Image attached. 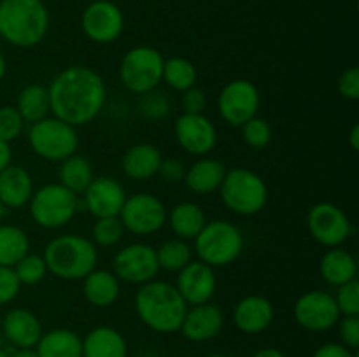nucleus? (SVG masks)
<instances>
[{"instance_id":"obj_1","label":"nucleus","mask_w":359,"mask_h":357,"mask_svg":"<svg viewBox=\"0 0 359 357\" xmlns=\"http://www.w3.org/2000/svg\"><path fill=\"white\" fill-rule=\"evenodd\" d=\"M51 115L72 126L93 121L107 100V88L97 70L70 65L60 70L48 86Z\"/></svg>"},{"instance_id":"obj_2","label":"nucleus","mask_w":359,"mask_h":357,"mask_svg":"<svg viewBox=\"0 0 359 357\" xmlns=\"http://www.w3.org/2000/svg\"><path fill=\"white\" fill-rule=\"evenodd\" d=\"M133 304L140 322L160 335L177 332L188 310L174 284L158 279L139 286Z\"/></svg>"},{"instance_id":"obj_3","label":"nucleus","mask_w":359,"mask_h":357,"mask_svg":"<svg viewBox=\"0 0 359 357\" xmlns=\"http://www.w3.org/2000/svg\"><path fill=\"white\" fill-rule=\"evenodd\" d=\"M49 30V10L42 0H0V37L14 48L41 44Z\"/></svg>"},{"instance_id":"obj_4","label":"nucleus","mask_w":359,"mask_h":357,"mask_svg":"<svg viewBox=\"0 0 359 357\" xmlns=\"http://www.w3.org/2000/svg\"><path fill=\"white\" fill-rule=\"evenodd\" d=\"M48 272L62 280H83L97 268L98 248L91 238L67 233L55 237L44 248Z\"/></svg>"},{"instance_id":"obj_5","label":"nucleus","mask_w":359,"mask_h":357,"mask_svg":"<svg viewBox=\"0 0 359 357\" xmlns=\"http://www.w3.org/2000/svg\"><path fill=\"white\" fill-rule=\"evenodd\" d=\"M193 241H195L193 248L198 255V261L212 268L231 265L241 258L244 251V234L241 227L224 219L207 220Z\"/></svg>"},{"instance_id":"obj_6","label":"nucleus","mask_w":359,"mask_h":357,"mask_svg":"<svg viewBox=\"0 0 359 357\" xmlns=\"http://www.w3.org/2000/svg\"><path fill=\"white\" fill-rule=\"evenodd\" d=\"M221 200L230 212L237 216H256L269 200V188L259 174L249 168L226 170L219 188Z\"/></svg>"},{"instance_id":"obj_7","label":"nucleus","mask_w":359,"mask_h":357,"mask_svg":"<svg viewBox=\"0 0 359 357\" xmlns=\"http://www.w3.org/2000/svg\"><path fill=\"white\" fill-rule=\"evenodd\" d=\"M30 149L46 161H63L79 149V135L76 126L48 115L37 122H32L28 130Z\"/></svg>"},{"instance_id":"obj_8","label":"nucleus","mask_w":359,"mask_h":357,"mask_svg":"<svg viewBox=\"0 0 359 357\" xmlns=\"http://www.w3.org/2000/svg\"><path fill=\"white\" fill-rule=\"evenodd\" d=\"M30 217L37 226L44 230H58L69 224L79 209L77 195L60 182H49L34 191L30 202Z\"/></svg>"},{"instance_id":"obj_9","label":"nucleus","mask_w":359,"mask_h":357,"mask_svg":"<svg viewBox=\"0 0 359 357\" xmlns=\"http://www.w3.org/2000/svg\"><path fill=\"white\" fill-rule=\"evenodd\" d=\"M163 55L151 46L128 49L119 63V79L123 86L135 94L156 90L163 77Z\"/></svg>"},{"instance_id":"obj_10","label":"nucleus","mask_w":359,"mask_h":357,"mask_svg":"<svg viewBox=\"0 0 359 357\" xmlns=\"http://www.w3.org/2000/svg\"><path fill=\"white\" fill-rule=\"evenodd\" d=\"M125 231L139 237L158 233L167 223V206L158 196L151 192H135L126 196L125 205L119 212Z\"/></svg>"},{"instance_id":"obj_11","label":"nucleus","mask_w":359,"mask_h":357,"mask_svg":"<svg viewBox=\"0 0 359 357\" xmlns=\"http://www.w3.org/2000/svg\"><path fill=\"white\" fill-rule=\"evenodd\" d=\"M262 94L258 86L248 79H233L221 90L217 97V111L224 122L241 128L242 125L258 115Z\"/></svg>"},{"instance_id":"obj_12","label":"nucleus","mask_w":359,"mask_h":357,"mask_svg":"<svg viewBox=\"0 0 359 357\" xmlns=\"http://www.w3.org/2000/svg\"><path fill=\"white\" fill-rule=\"evenodd\" d=\"M307 227L311 237L323 247H340L353 234L347 214L332 202H319L309 210Z\"/></svg>"},{"instance_id":"obj_13","label":"nucleus","mask_w":359,"mask_h":357,"mask_svg":"<svg viewBox=\"0 0 359 357\" xmlns=\"http://www.w3.org/2000/svg\"><path fill=\"white\" fill-rule=\"evenodd\" d=\"M112 270L119 282L142 286L156 279L160 273L156 248L149 244L135 241L119 248L112 259Z\"/></svg>"},{"instance_id":"obj_14","label":"nucleus","mask_w":359,"mask_h":357,"mask_svg":"<svg viewBox=\"0 0 359 357\" xmlns=\"http://www.w3.org/2000/svg\"><path fill=\"white\" fill-rule=\"evenodd\" d=\"M294 321L311 332H325L335 328L340 315L337 301L326 290H307L297 300L293 308Z\"/></svg>"},{"instance_id":"obj_15","label":"nucleus","mask_w":359,"mask_h":357,"mask_svg":"<svg viewBox=\"0 0 359 357\" xmlns=\"http://www.w3.org/2000/svg\"><path fill=\"white\" fill-rule=\"evenodd\" d=\"M81 28L91 42L111 44L125 30V16L111 0H95L83 10Z\"/></svg>"},{"instance_id":"obj_16","label":"nucleus","mask_w":359,"mask_h":357,"mask_svg":"<svg viewBox=\"0 0 359 357\" xmlns=\"http://www.w3.org/2000/svg\"><path fill=\"white\" fill-rule=\"evenodd\" d=\"M179 147L191 156H207L217 144L216 125L205 114L182 112L174 125Z\"/></svg>"},{"instance_id":"obj_17","label":"nucleus","mask_w":359,"mask_h":357,"mask_svg":"<svg viewBox=\"0 0 359 357\" xmlns=\"http://www.w3.org/2000/svg\"><path fill=\"white\" fill-rule=\"evenodd\" d=\"M175 289L188 307L209 303L217 289V276L212 266L202 261H191L177 272Z\"/></svg>"},{"instance_id":"obj_18","label":"nucleus","mask_w":359,"mask_h":357,"mask_svg":"<svg viewBox=\"0 0 359 357\" xmlns=\"http://www.w3.org/2000/svg\"><path fill=\"white\" fill-rule=\"evenodd\" d=\"M84 206L95 217L119 216L126 200V191L114 177H95L83 192Z\"/></svg>"},{"instance_id":"obj_19","label":"nucleus","mask_w":359,"mask_h":357,"mask_svg":"<svg viewBox=\"0 0 359 357\" xmlns=\"http://www.w3.org/2000/svg\"><path fill=\"white\" fill-rule=\"evenodd\" d=\"M224 326V314L217 304L214 303H202L191 304L186 310L184 318L181 322L179 332L186 340L195 343L209 342L216 338Z\"/></svg>"},{"instance_id":"obj_20","label":"nucleus","mask_w":359,"mask_h":357,"mask_svg":"<svg viewBox=\"0 0 359 357\" xmlns=\"http://www.w3.org/2000/svg\"><path fill=\"white\" fill-rule=\"evenodd\" d=\"M276 308L272 301L259 294H249L237 301L233 308V324L245 335H259L272 326Z\"/></svg>"},{"instance_id":"obj_21","label":"nucleus","mask_w":359,"mask_h":357,"mask_svg":"<svg viewBox=\"0 0 359 357\" xmlns=\"http://www.w3.org/2000/svg\"><path fill=\"white\" fill-rule=\"evenodd\" d=\"M2 332L14 349H34L44 331L34 312L27 308H11L4 315Z\"/></svg>"},{"instance_id":"obj_22","label":"nucleus","mask_w":359,"mask_h":357,"mask_svg":"<svg viewBox=\"0 0 359 357\" xmlns=\"http://www.w3.org/2000/svg\"><path fill=\"white\" fill-rule=\"evenodd\" d=\"M34 191V178L27 168L11 163L0 172V203L6 209L28 205Z\"/></svg>"},{"instance_id":"obj_23","label":"nucleus","mask_w":359,"mask_h":357,"mask_svg":"<svg viewBox=\"0 0 359 357\" xmlns=\"http://www.w3.org/2000/svg\"><path fill=\"white\" fill-rule=\"evenodd\" d=\"M226 170L228 168L224 167L223 161L203 156L196 160L191 167H186L184 181L182 182L195 195H212V192L219 191Z\"/></svg>"},{"instance_id":"obj_24","label":"nucleus","mask_w":359,"mask_h":357,"mask_svg":"<svg viewBox=\"0 0 359 357\" xmlns=\"http://www.w3.org/2000/svg\"><path fill=\"white\" fill-rule=\"evenodd\" d=\"M163 154L156 146L147 142L128 147L121 158L123 174L132 181H147L158 175Z\"/></svg>"},{"instance_id":"obj_25","label":"nucleus","mask_w":359,"mask_h":357,"mask_svg":"<svg viewBox=\"0 0 359 357\" xmlns=\"http://www.w3.org/2000/svg\"><path fill=\"white\" fill-rule=\"evenodd\" d=\"M83 357H128V343L116 328L98 326L83 338Z\"/></svg>"},{"instance_id":"obj_26","label":"nucleus","mask_w":359,"mask_h":357,"mask_svg":"<svg viewBox=\"0 0 359 357\" xmlns=\"http://www.w3.org/2000/svg\"><path fill=\"white\" fill-rule=\"evenodd\" d=\"M83 294L93 307H111L121 294V282L109 270L95 268L83 279Z\"/></svg>"},{"instance_id":"obj_27","label":"nucleus","mask_w":359,"mask_h":357,"mask_svg":"<svg viewBox=\"0 0 359 357\" xmlns=\"http://www.w3.org/2000/svg\"><path fill=\"white\" fill-rule=\"evenodd\" d=\"M319 273L326 284L339 287L351 280H356L358 262L349 251L342 247H333L323 254L319 261Z\"/></svg>"},{"instance_id":"obj_28","label":"nucleus","mask_w":359,"mask_h":357,"mask_svg":"<svg viewBox=\"0 0 359 357\" xmlns=\"http://www.w3.org/2000/svg\"><path fill=\"white\" fill-rule=\"evenodd\" d=\"M167 223L175 238L195 240L196 234L205 226L207 216L202 206L195 202H181L167 212Z\"/></svg>"},{"instance_id":"obj_29","label":"nucleus","mask_w":359,"mask_h":357,"mask_svg":"<svg viewBox=\"0 0 359 357\" xmlns=\"http://www.w3.org/2000/svg\"><path fill=\"white\" fill-rule=\"evenodd\" d=\"M35 352L39 357H83V338L72 329H51L42 332Z\"/></svg>"},{"instance_id":"obj_30","label":"nucleus","mask_w":359,"mask_h":357,"mask_svg":"<svg viewBox=\"0 0 359 357\" xmlns=\"http://www.w3.org/2000/svg\"><path fill=\"white\" fill-rule=\"evenodd\" d=\"M95 178L93 164L86 156L81 154H72V156L65 158L60 161L58 168V182L65 186L69 191L74 195H83L84 189L90 186V182Z\"/></svg>"},{"instance_id":"obj_31","label":"nucleus","mask_w":359,"mask_h":357,"mask_svg":"<svg viewBox=\"0 0 359 357\" xmlns=\"http://www.w3.org/2000/svg\"><path fill=\"white\" fill-rule=\"evenodd\" d=\"M20 115L25 122H37L48 118L51 112V102H49L48 88L42 84H28L20 91L16 98V105Z\"/></svg>"},{"instance_id":"obj_32","label":"nucleus","mask_w":359,"mask_h":357,"mask_svg":"<svg viewBox=\"0 0 359 357\" xmlns=\"http://www.w3.org/2000/svg\"><path fill=\"white\" fill-rule=\"evenodd\" d=\"M30 252V238L14 224L0 223V266L13 268Z\"/></svg>"},{"instance_id":"obj_33","label":"nucleus","mask_w":359,"mask_h":357,"mask_svg":"<svg viewBox=\"0 0 359 357\" xmlns=\"http://www.w3.org/2000/svg\"><path fill=\"white\" fill-rule=\"evenodd\" d=\"M196 79H198L196 66L188 58L172 56V58L165 59L161 80L174 91H181L182 93V91L196 86Z\"/></svg>"},{"instance_id":"obj_34","label":"nucleus","mask_w":359,"mask_h":357,"mask_svg":"<svg viewBox=\"0 0 359 357\" xmlns=\"http://www.w3.org/2000/svg\"><path fill=\"white\" fill-rule=\"evenodd\" d=\"M156 258L160 270L165 272H181L188 262L193 261V248L191 245L181 238H172V240L163 241L156 248Z\"/></svg>"},{"instance_id":"obj_35","label":"nucleus","mask_w":359,"mask_h":357,"mask_svg":"<svg viewBox=\"0 0 359 357\" xmlns=\"http://www.w3.org/2000/svg\"><path fill=\"white\" fill-rule=\"evenodd\" d=\"M125 234V226H123L119 216L114 217H100L95 220L91 227V241L100 247H112L119 244Z\"/></svg>"},{"instance_id":"obj_36","label":"nucleus","mask_w":359,"mask_h":357,"mask_svg":"<svg viewBox=\"0 0 359 357\" xmlns=\"http://www.w3.org/2000/svg\"><path fill=\"white\" fill-rule=\"evenodd\" d=\"M13 270L21 286H35V284L42 282L49 273L44 258L39 254H30V252L23 259H20L13 266Z\"/></svg>"},{"instance_id":"obj_37","label":"nucleus","mask_w":359,"mask_h":357,"mask_svg":"<svg viewBox=\"0 0 359 357\" xmlns=\"http://www.w3.org/2000/svg\"><path fill=\"white\" fill-rule=\"evenodd\" d=\"M242 139L252 149H265L272 142V126L266 119L255 115L245 125L241 126Z\"/></svg>"},{"instance_id":"obj_38","label":"nucleus","mask_w":359,"mask_h":357,"mask_svg":"<svg viewBox=\"0 0 359 357\" xmlns=\"http://www.w3.org/2000/svg\"><path fill=\"white\" fill-rule=\"evenodd\" d=\"M25 121L14 105L0 107V140L11 144L23 133Z\"/></svg>"},{"instance_id":"obj_39","label":"nucleus","mask_w":359,"mask_h":357,"mask_svg":"<svg viewBox=\"0 0 359 357\" xmlns=\"http://www.w3.org/2000/svg\"><path fill=\"white\" fill-rule=\"evenodd\" d=\"M140 112L147 119H165L170 114V100H168L165 93L153 90L149 93L142 94Z\"/></svg>"},{"instance_id":"obj_40","label":"nucleus","mask_w":359,"mask_h":357,"mask_svg":"<svg viewBox=\"0 0 359 357\" xmlns=\"http://www.w3.org/2000/svg\"><path fill=\"white\" fill-rule=\"evenodd\" d=\"M337 307H339L340 315H359V282L351 280L344 286L337 287L335 296Z\"/></svg>"},{"instance_id":"obj_41","label":"nucleus","mask_w":359,"mask_h":357,"mask_svg":"<svg viewBox=\"0 0 359 357\" xmlns=\"http://www.w3.org/2000/svg\"><path fill=\"white\" fill-rule=\"evenodd\" d=\"M340 343L347 349L358 350L359 346V315H342L337 322Z\"/></svg>"},{"instance_id":"obj_42","label":"nucleus","mask_w":359,"mask_h":357,"mask_svg":"<svg viewBox=\"0 0 359 357\" xmlns=\"http://www.w3.org/2000/svg\"><path fill=\"white\" fill-rule=\"evenodd\" d=\"M21 284L11 266H0V307L11 303L20 294Z\"/></svg>"},{"instance_id":"obj_43","label":"nucleus","mask_w":359,"mask_h":357,"mask_svg":"<svg viewBox=\"0 0 359 357\" xmlns=\"http://www.w3.org/2000/svg\"><path fill=\"white\" fill-rule=\"evenodd\" d=\"M337 90L340 97L346 100L356 102L359 100V69L358 66H349L344 70L337 80Z\"/></svg>"},{"instance_id":"obj_44","label":"nucleus","mask_w":359,"mask_h":357,"mask_svg":"<svg viewBox=\"0 0 359 357\" xmlns=\"http://www.w3.org/2000/svg\"><path fill=\"white\" fill-rule=\"evenodd\" d=\"M181 104L184 112H188V114H203L207 105L205 91L198 86H193L189 90L182 91Z\"/></svg>"},{"instance_id":"obj_45","label":"nucleus","mask_w":359,"mask_h":357,"mask_svg":"<svg viewBox=\"0 0 359 357\" xmlns=\"http://www.w3.org/2000/svg\"><path fill=\"white\" fill-rule=\"evenodd\" d=\"M158 174H160L161 178L167 182H181L184 181L186 167L181 160H177V158H163Z\"/></svg>"},{"instance_id":"obj_46","label":"nucleus","mask_w":359,"mask_h":357,"mask_svg":"<svg viewBox=\"0 0 359 357\" xmlns=\"http://www.w3.org/2000/svg\"><path fill=\"white\" fill-rule=\"evenodd\" d=\"M312 357H358L356 350L347 349L340 342H330L325 345L318 346Z\"/></svg>"},{"instance_id":"obj_47","label":"nucleus","mask_w":359,"mask_h":357,"mask_svg":"<svg viewBox=\"0 0 359 357\" xmlns=\"http://www.w3.org/2000/svg\"><path fill=\"white\" fill-rule=\"evenodd\" d=\"M13 163V150H11V144L0 140V172L6 167Z\"/></svg>"},{"instance_id":"obj_48","label":"nucleus","mask_w":359,"mask_h":357,"mask_svg":"<svg viewBox=\"0 0 359 357\" xmlns=\"http://www.w3.org/2000/svg\"><path fill=\"white\" fill-rule=\"evenodd\" d=\"M251 357H286V354L276 346H265V349H259L258 352L252 354Z\"/></svg>"},{"instance_id":"obj_49","label":"nucleus","mask_w":359,"mask_h":357,"mask_svg":"<svg viewBox=\"0 0 359 357\" xmlns=\"http://www.w3.org/2000/svg\"><path fill=\"white\" fill-rule=\"evenodd\" d=\"M349 146L353 150L359 149V125H353V128H351Z\"/></svg>"},{"instance_id":"obj_50","label":"nucleus","mask_w":359,"mask_h":357,"mask_svg":"<svg viewBox=\"0 0 359 357\" xmlns=\"http://www.w3.org/2000/svg\"><path fill=\"white\" fill-rule=\"evenodd\" d=\"M9 357H39L37 352L34 349H14L13 354H9Z\"/></svg>"},{"instance_id":"obj_51","label":"nucleus","mask_w":359,"mask_h":357,"mask_svg":"<svg viewBox=\"0 0 359 357\" xmlns=\"http://www.w3.org/2000/svg\"><path fill=\"white\" fill-rule=\"evenodd\" d=\"M6 72H7V62H6V56H4V52L0 51V80L6 77Z\"/></svg>"},{"instance_id":"obj_52","label":"nucleus","mask_w":359,"mask_h":357,"mask_svg":"<svg viewBox=\"0 0 359 357\" xmlns=\"http://www.w3.org/2000/svg\"><path fill=\"white\" fill-rule=\"evenodd\" d=\"M6 206L2 205V203H0V223H2V219H4V216H6Z\"/></svg>"},{"instance_id":"obj_53","label":"nucleus","mask_w":359,"mask_h":357,"mask_svg":"<svg viewBox=\"0 0 359 357\" xmlns=\"http://www.w3.org/2000/svg\"><path fill=\"white\" fill-rule=\"evenodd\" d=\"M207 357H231V356H226V354H212V356H207Z\"/></svg>"},{"instance_id":"obj_54","label":"nucleus","mask_w":359,"mask_h":357,"mask_svg":"<svg viewBox=\"0 0 359 357\" xmlns=\"http://www.w3.org/2000/svg\"><path fill=\"white\" fill-rule=\"evenodd\" d=\"M0 357H9V354H7L6 350H2V349H0Z\"/></svg>"}]
</instances>
